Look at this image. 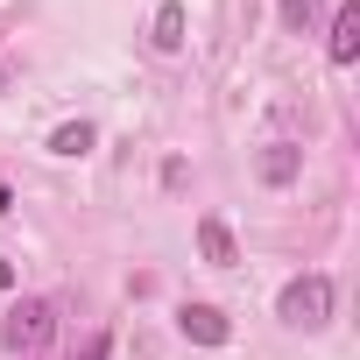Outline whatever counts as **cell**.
<instances>
[{
  "instance_id": "obj_1",
  "label": "cell",
  "mask_w": 360,
  "mask_h": 360,
  "mask_svg": "<svg viewBox=\"0 0 360 360\" xmlns=\"http://www.w3.org/2000/svg\"><path fill=\"white\" fill-rule=\"evenodd\" d=\"M276 318H283V325H297V332L332 325V276H297V283L276 297Z\"/></svg>"
},
{
  "instance_id": "obj_2",
  "label": "cell",
  "mask_w": 360,
  "mask_h": 360,
  "mask_svg": "<svg viewBox=\"0 0 360 360\" xmlns=\"http://www.w3.org/2000/svg\"><path fill=\"white\" fill-rule=\"evenodd\" d=\"M57 332V311L43 304V297H22L15 311H8V325H0V339H8V353H36L43 339Z\"/></svg>"
},
{
  "instance_id": "obj_3",
  "label": "cell",
  "mask_w": 360,
  "mask_h": 360,
  "mask_svg": "<svg viewBox=\"0 0 360 360\" xmlns=\"http://www.w3.org/2000/svg\"><path fill=\"white\" fill-rule=\"evenodd\" d=\"M176 332H184L191 346H226L233 339V325H226L219 304H184V311H176Z\"/></svg>"
},
{
  "instance_id": "obj_4",
  "label": "cell",
  "mask_w": 360,
  "mask_h": 360,
  "mask_svg": "<svg viewBox=\"0 0 360 360\" xmlns=\"http://www.w3.org/2000/svg\"><path fill=\"white\" fill-rule=\"evenodd\" d=\"M297 169H304V148L297 141H269L262 155H255V176L269 191H283V184H297Z\"/></svg>"
},
{
  "instance_id": "obj_5",
  "label": "cell",
  "mask_w": 360,
  "mask_h": 360,
  "mask_svg": "<svg viewBox=\"0 0 360 360\" xmlns=\"http://www.w3.org/2000/svg\"><path fill=\"white\" fill-rule=\"evenodd\" d=\"M325 57H332L339 71L360 57V0H339V8H332V43H325Z\"/></svg>"
},
{
  "instance_id": "obj_6",
  "label": "cell",
  "mask_w": 360,
  "mask_h": 360,
  "mask_svg": "<svg viewBox=\"0 0 360 360\" xmlns=\"http://www.w3.org/2000/svg\"><path fill=\"white\" fill-rule=\"evenodd\" d=\"M198 255H205L212 269H233V262H240V248H233V226H226V219H198Z\"/></svg>"
},
{
  "instance_id": "obj_7",
  "label": "cell",
  "mask_w": 360,
  "mask_h": 360,
  "mask_svg": "<svg viewBox=\"0 0 360 360\" xmlns=\"http://www.w3.org/2000/svg\"><path fill=\"white\" fill-rule=\"evenodd\" d=\"M148 43H155L162 57H176V50H184V8H176V0H162V8H155V29H148Z\"/></svg>"
},
{
  "instance_id": "obj_8",
  "label": "cell",
  "mask_w": 360,
  "mask_h": 360,
  "mask_svg": "<svg viewBox=\"0 0 360 360\" xmlns=\"http://www.w3.org/2000/svg\"><path fill=\"white\" fill-rule=\"evenodd\" d=\"M99 134H92V120H64L57 134H50V155H85Z\"/></svg>"
},
{
  "instance_id": "obj_9",
  "label": "cell",
  "mask_w": 360,
  "mask_h": 360,
  "mask_svg": "<svg viewBox=\"0 0 360 360\" xmlns=\"http://www.w3.org/2000/svg\"><path fill=\"white\" fill-rule=\"evenodd\" d=\"M311 22H318V0H283V29L290 36H311Z\"/></svg>"
},
{
  "instance_id": "obj_10",
  "label": "cell",
  "mask_w": 360,
  "mask_h": 360,
  "mask_svg": "<svg viewBox=\"0 0 360 360\" xmlns=\"http://www.w3.org/2000/svg\"><path fill=\"white\" fill-rule=\"evenodd\" d=\"M106 353H113V339H106V332H92V339H85V353H78V360H106Z\"/></svg>"
},
{
  "instance_id": "obj_11",
  "label": "cell",
  "mask_w": 360,
  "mask_h": 360,
  "mask_svg": "<svg viewBox=\"0 0 360 360\" xmlns=\"http://www.w3.org/2000/svg\"><path fill=\"white\" fill-rule=\"evenodd\" d=\"M0 290H15V262L8 255H0Z\"/></svg>"
},
{
  "instance_id": "obj_12",
  "label": "cell",
  "mask_w": 360,
  "mask_h": 360,
  "mask_svg": "<svg viewBox=\"0 0 360 360\" xmlns=\"http://www.w3.org/2000/svg\"><path fill=\"white\" fill-rule=\"evenodd\" d=\"M0 212H8V176H0Z\"/></svg>"
},
{
  "instance_id": "obj_13",
  "label": "cell",
  "mask_w": 360,
  "mask_h": 360,
  "mask_svg": "<svg viewBox=\"0 0 360 360\" xmlns=\"http://www.w3.org/2000/svg\"><path fill=\"white\" fill-rule=\"evenodd\" d=\"M0 92H8V64H0Z\"/></svg>"
}]
</instances>
